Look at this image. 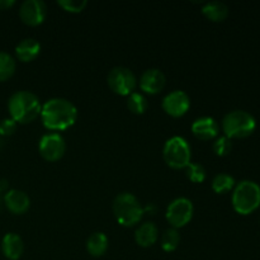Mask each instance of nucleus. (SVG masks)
<instances>
[{
  "mask_svg": "<svg viewBox=\"0 0 260 260\" xmlns=\"http://www.w3.org/2000/svg\"><path fill=\"white\" fill-rule=\"evenodd\" d=\"M41 118L46 128L61 131L73 126L78 118V109L65 98H52L41 109Z\"/></svg>",
  "mask_w": 260,
  "mask_h": 260,
  "instance_id": "1",
  "label": "nucleus"
},
{
  "mask_svg": "<svg viewBox=\"0 0 260 260\" xmlns=\"http://www.w3.org/2000/svg\"><path fill=\"white\" fill-rule=\"evenodd\" d=\"M40 98L28 90H18L10 95L8 101V111L10 118L17 123H30L41 114Z\"/></svg>",
  "mask_w": 260,
  "mask_h": 260,
  "instance_id": "2",
  "label": "nucleus"
},
{
  "mask_svg": "<svg viewBox=\"0 0 260 260\" xmlns=\"http://www.w3.org/2000/svg\"><path fill=\"white\" fill-rule=\"evenodd\" d=\"M260 206V185L253 180H241L233 193V207L240 215H250Z\"/></svg>",
  "mask_w": 260,
  "mask_h": 260,
  "instance_id": "3",
  "label": "nucleus"
},
{
  "mask_svg": "<svg viewBox=\"0 0 260 260\" xmlns=\"http://www.w3.org/2000/svg\"><path fill=\"white\" fill-rule=\"evenodd\" d=\"M113 213L122 226H134L144 216L145 210L140 201L128 192L119 193L113 201Z\"/></svg>",
  "mask_w": 260,
  "mask_h": 260,
  "instance_id": "4",
  "label": "nucleus"
},
{
  "mask_svg": "<svg viewBox=\"0 0 260 260\" xmlns=\"http://www.w3.org/2000/svg\"><path fill=\"white\" fill-rule=\"evenodd\" d=\"M256 128L254 116L243 109L231 111L223 117L222 129L229 139H245L250 136Z\"/></svg>",
  "mask_w": 260,
  "mask_h": 260,
  "instance_id": "5",
  "label": "nucleus"
},
{
  "mask_svg": "<svg viewBox=\"0 0 260 260\" xmlns=\"http://www.w3.org/2000/svg\"><path fill=\"white\" fill-rule=\"evenodd\" d=\"M162 157L173 169H184L190 164V157H192L189 144L187 140L180 136L172 137L165 142Z\"/></svg>",
  "mask_w": 260,
  "mask_h": 260,
  "instance_id": "6",
  "label": "nucleus"
},
{
  "mask_svg": "<svg viewBox=\"0 0 260 260\" xmlns=\"http://www.w3.org/2000/svg\"><path fill=\"white\" fill-rule=\"evenodd\" d=\"M107 83L112 91L119 95H127L134 93L137 85L136 75L124 66H116L109 71L107 76Z\"/></svg>",
  "mask_w": 260,
  "mask_h": 260,
  "instance_id": "7",
  "label": "nucleus"
},
{
  "mask_svg": "<svg viewBox=\"0 0 260 260\" xmlns=\"http://www.w3.org/2000/svg\"><path fill=\"white\" fill-rule=\"evenodd\" d=\"M193 212H194V208H193L192 201L185 197L175 198L168 206L167 220L174 229L183 228L192 220Z\"/></svg>",
  "mask_w": 260,
  "mask_h": 260,
  "instance_id": "8",
  "label": "nucleus"
},
{
  "mask_svg": "<svg viewBox=\"0 0 260 260\" xmlns=\"http://www.w3.org/2000/svg\"><path fill=\"white\" fill-rule=\"evenodd\" d=\"M41 156L47 161H57L66 151V142L60 134L43 135L38 144Z\"/></svg>",
  "mask_w": 260,
  "mask_h": 260,
  "instance_id": "9",
  "label": "nucleus"
},
{
  "mask_svg": "<svg viewBox=\"0 0 260 260\" xmlns=\"http://www.w3.org/2000/svg\"><path fill=\"white\" fill-rule=\"evenodd\" d=\"M47 15V7L42 0H25L19 7V18L28 25H38Z\"/></svg>",
  "mask_w": 260,
  "mask_h": 260,
  "instance_id": "10",
  "label": "nucleus"
},
{
  "mask_svg": "<svg viewBox=\"0 0 260 260\" xmlns=\"http://www.w3.org/2000/svg\"><path fill=\"white\" fill-rule=\"evenodd\" d=\"M190 107V98L185 91L173 90L162 99V109L172 117H182Z\"/></svg>",
  "mask_w": 260,
  "mask_h": 260,
  "instance_id": "11",
  "label": "nucleus"
},
{
  "mask_svg": "<svg viewBox=\"0 0 260 260\" xmlns=\"http://www.w3.org/2000/svg\"><path fill=\"white\" fill-rule=\"evenodd\" d=\"M167 78L160 69H149L140 78V88L149 94H157L164 89Z\"/></svg>",
  "mask_w": 260,
  "mask_h": 260,
  "instance_id": "12",
  "label": "nucleus"
},
{
  "mask_svg": "<svg viewBox=\"0 0 260 260\" xmlns=\"http://www.w3.org/2000/svg\"><path fill=\"white\" fill-rule=\"evenodd\" d=\"M3 202L5 207L14 215H23L29 210L30 198L23 190L9 189L3 196Z\"/></svg>",
  "mask_w": 260,
  "mask_h": 260,
  "instance_id": "13",
  "label": "nucleus"
},
{
  "mask_svg": "<svg viewBox=\"0 0 260 260\" xmlns=\"http://www.w3.org/2000/svg\"><path fill=\"white\" fill-rule=\"evenodd\" d=\"M220 131L218 123L212 117H201L192 124V132L201 140H211L216 137Z\"/></svg>",
  "mask_w": 260,
  "mask_h": 260,
  "instance_id": "14",
  "label": "nucleus"
},
{
  "mask_svg": "<svg viewBox=\"0 0 260 260\" xmlns=\"http://www.w3.org/2000/svg\"><path fill=\"white\" fill-rule=\"evenodd\" d=\"M2 251L7 259H19L24 251V243L22 238L14 233H8L2 240Z\"/></svg>",
  "mask_w": 260,
  "mask_h": 260,
  "instance_id": "15",
  "label": "nucleus"
},
{
  "mask_svg": "<svg viewBox=\"0 0 260 260\" xmlns=\"http://www.w3.org/2000/svg\"><path fill=\"white\" fill-rule=\"evenodd\" d=\"M41 52V43L35 38H24L15 46V55L22 62L35 60Z\"/></svg>",
  "mask_w": 260,
  "mask_h": 260,
  "instance_id": "16",
  "label": "nucleus"
},
{
  "mask_svg": "<svg viewBox=\"0 0 260 260\" xmlns=\"http://www.w3.org/2000/svg\"><path fill=\"white\" fill-rule=\"evenodd\" d=\"M159 238V230L154 222H145L135 233L136 243L142 248H149L156 243Z\"/></svg>",
  "mask_w": 260,
  "mask_h": 260,
  "instance_id": "17",
  "label": "nucleus"
},
{
  "mask_svg": "<svg viewBox=\"0 0 260 260\" xmlns=\"http://www.w3.org/2000/svg\"><path fill=\"white\" fill-rule=\"evenodd\" d=\"M202 13L212 22H223L229 17V7L223 2L213 0L203 5Z\"/></svg>",
  "mask_w": 260,
  "mask_h": 260,
  "instance_id": "18",
  "label": "nucleus"
},
{
  "mask_svg": "<svg viewBox=\"0 0 260 260\" xmlns=\"http://www.w3.org/2000/svg\"><path fill=\"white\" fill-rule=\"evenodd\" d=\"M108 249V238L104 233H93L86 240V250L91 256H102Z\"/></svg>",
  "mask_w": 260,
  "mask_h": 260,
  "instance_id": "19",
  "label": "nucleus"
},
{
  "mask_svg": "<svg viewBox=\"0 0 260 260\" xmlns=\"http://www.w3.org/2000/svg\"><path fill=\"white\" fill-rule=\"evenodd\" d=\"M15 63L14 57L10 53L0 51V81H5L13 76L15 73Z\"/></svg>",
  "mask_w": 260,
  "mask_h": 260,
  "instance_id": "20",
  "label": "nucleus"
},
{
  "mask_svg": "<svg viewBox=\"0 0 260 260\" xmlns=\"http://www.w3.org/2000/svg\"><path fill=\"white\" fill-rule=\"evenodd\" d=\"M235 185L236 184L234 177H231L230 174H226V173H220V174L215 175L212 180V189L216 193H220V194L234 189Z\"/></svg>",
  "mask_w": 260,
  "mask_h": 260,
  "instance_id": "21",
  "label": "nucleus"
},
{
  "mask_svg": "<svg viewBox=\"0 0 260 260\" xmlns=\"http://www.w3.org/2000/svg\"><path fill=\"white\" fill-rule=\"evenodd\" d=\"M127 107H128V109L132 113L142 114L146 112L149 103H147V99L144 94L134 91L127 98Z\"/></svg>",
  "mask_w": 260,
  "mask_h": 260,
  "instance_id": "22",
  "label": "nucleus"
},
{
  "mask_svg": "<svg viewBox=\"0 0 260 260\" xmlns=\"http://www.w3.org/2000/svg\"><path fill=\"white\" fill-rule=\"evenodd\" d=\"M180 243V234L177 229L170 228L164 231L161 235V248L165 251H174L179 246Z\"/></svg>",
  "mask_w": 260,
  "mask_h": 260,
  "instance_id": "23",
  "label": "nucleus"
},
{
  "mask_svg": "<svg viewBox=\"0 0 260 260\" xmlns=\"http://www.w3.org/2000/svg\"><path fill=\"white\" fill-rule=\"evenodd\" d=\"M187 177L192 180L193 183H202L206 179V173L205 167L198 162H190L187 168Z\"/></svg>",
  "mask_w": 260,
  "mask_h": 260,
  "instance_id": "24",
  "label": "nucleus"
},
{
  "mask_svg": "<svg viewBox=\"0 0 260 260\" xmlns=\"http://www.w3.org/2000/svg\"><path fill=\"white\" fill-rule=\"evenodd\" d=\"M212 149L218 156H226L233 150V142H231V139H229V137L221 136L213 142Z\"/></svg>",
  "mask_w": 260,
  "mask_h": 260,
  "instance_id": "25",
  "label": "nucleus"
},
{
  "mask_svg": "<svg viewBox=\"0 0 260 260\" xmlns=\"http://www.w3.org/2000/svg\"><path fill=\"white\" fill-rule=\"evenodd\" d=\"M57 4L66 12L80 13L88 5L86 0H58Z\"/></svg>",
  "mask_w": 260,
  "mask_h": 260,
  "instance_id": "26",
  "label": "nucleus"
},
{
  "mask_svg": "<svg viewBox=\"0 0 260 260\" xmlns=\"http://www.w3.org/2000/svg\"><path fill=\"white\" fill-rule=\"evenodd\" d=\"M17 122L12 118H4L0 121V136H12L17 129Z\"/></svg>",
  "mask_w": 260,
  "mask_h": 260,
  "instance_id": "27",
  "label": "nucleus"
},
{
  "mask_svg": "<svg viewBox=\"0 0 260 260\" xmlns=\"http://www.w3.org/2000/svg\"><path fill=\"white\" fill-rule=\"evenodd\" d=\"M15 4L14 0H0V10H7Z\"/></svg>",
  "mask_w": 260,
  "mask_h": 260,
  "instance_id": "28",
  "label": "nucleus"
},
{
  "mask_svg": "<svg viewBox=\"0 0 260 260\" xmlns=\"http://www.w3.org/2000/svg\"><path fill=\"white\" fill-rule=\"evenodd\" d=\"M9 190V182L7 179H0V193H7Z\"/></svg>",
  "mask_w": 260,
  "mask_h": 260,
  "instance_id": "29",
  "label": "nucleus"
},
{
  "mask_svg": "<svg viewBox=\"0 0 260 260\" xmlns=\"http://www.w3.org/2000/svg\"><path fill=\"white\" fill-rule=\"evenodd\" d=\"M3 145H4V141H3V137H2V136H0V150H2Z\"/></svg>",
  "mask_w": 260,
  "mask_h": 260,
  "instance_id": "30",
  "label": "nucleus"
},
{
  "mask_svg": "<svg viewBox=\"0 0 260 260\" xmlns=\"http://www.w3.org/2000/svg\"><path fill=\"white\" fill-rule=\"evenodd\" d=\"M2 203H3V194L0 193V207H2Z\"/></svg>",
  "mask_w": 260,
  "mask_h": 260,
  "instance_id": "31",
  "label": "nucleus"
}]
</instances>
